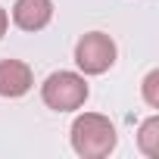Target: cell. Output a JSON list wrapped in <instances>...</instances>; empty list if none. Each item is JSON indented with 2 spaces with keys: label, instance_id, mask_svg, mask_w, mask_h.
Listing matches in <instances>:
<instances>
[{
  "label": "cell",
  "instance_id": "obj_7",
  "mask_svg": "<svg viewBox=\"0 0 159 159\" xmlns=\"http://www.w3.org/2000/svg\"><path fill=\"white\" fill-rule=\"evenodd\" d=\"M143 100H147L153 109H159V72H156V69L143 78Z\"/></svg>",
  "mask_w": 159,
  "mask_h": 159
},
{
  "label": "cell",
  "instance_id": "obj_3",
  "mask_svg": "<svg viewBox=\"0 0 159 159\" xmlns=\"http://www.w3.org/2000/svg\"><path fill=\"white\" fill-rule=\"evenodd\" d=\"M75 62L84 75H103L116 62V41L103 31H88L75 44Z\"/></svg>",
  "mask_w": 159,
  "mask_h": 159
},
{
  "label": "cell",
  "instance_id": "obj_6",
  "mask_svg": "<svg viewBox=\"0 0 159 159\" xmlns=\"http://www.w3.org/2000/svg\"><path fill=\"white\" fill-rule=\"evenodd\" d=\"M137 143H140V150H143L150 159L159 156V119H156V116L147 119V122L140 125V131H137Z\"/></svg>",
  "mask_w": 159,
  "mask_h": 159
},
{
  "label": "cell",
  "instance_id": "obj_5",
  "mask_svg": "<svg viewBox=\"0 0 159 159\" xmlns=\"http://www.w3.org/2000/svg\"><path fill=\"white\" fill-rule=\"evenodd\" d=\"M53 19V0H16L13 22L22 31H41Z\"/></svg>",
  "mask_w": 159,
  "mask_h": 159
},
{
  "label": "cell",
  "instance_id": "obj_8",
  "mask_svg": "<svg viewBox=\"0 0 159 159\" xmlns=\"http://www.w3.org/2000/svg\"><path fill=\"white\" fill-rule=\"evenodd\" d=\"M7 25H10V16H7V10L0 7V38L7 34Z\"/></svg>",
  "mask_w": 159,
  "mask_h": 159
},
{
  "label": "cell",
  "instance_id": "obj_1",
  "mask_svg": "<svg viewBox=\"0 0 159 159\" xmlns=\"http://www.w3.org/2000/svg\"><path fill=\"white\" fill-rule=\"evenodd\" d=\"M116 125L100 112H84L72 122V150L84 159H103L116 150Z\"/></svg>",
  "mask_w": 159,
  "mask_h": 159
},
{
  "label": "cell",
  "instance_id": "obj_4",
  "mask_svg": "<svg viewBox=\"0 0 159 159\" xmlns=\"http://www.w3.org/2000/svg\"><path fill=\"white\" fill-rule=\"evenodd\" d=\"M34 84L31 69L22 59H0V97H22Z\"/></svg>",
  "mask_w": 159,
  "mask_h": 159
},
{
  "label": "cell",
  "instance_id": "obj_2",
  "mask_svg": "<svg viewBox=\"0 0 159 159\" xmlns=\"http://www.w3.org/2000/svg\"><path fill=\"white\" fill-rule=\"evenodd\" d=\"M41 97L56 112L81 109L84 100H88V81H84V75H78V72H53L44 81V88H41Z\"/></svg>",
  "mask_w": 159,
  "mask_h": 159
}]
</instances>
